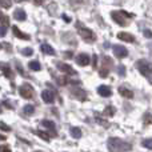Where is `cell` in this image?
Listing matches in <instances>:
<instances>
[{
    "instance_id": "cell-1",
    "label": "cell",
    "mask_w": 152,
    "mask_h": 152,
    "mask_svg": "<svg viewBox=\"0 0 152 152\" xmlns=\"http://www.w3.org/2000/svg\"><path fill=\"white\" fill-rule=\"evenodd\" d=\"M107 147L110 152H127L132 150V145L119 137H110L107 143Z\"/></svg>"
},
{
    "instance_id": "cell-2",
    "label": "cell",
    "mask_w": 152,
    "mask_h": 152,
    "mask_svg": "<svg viewBox=\"0 0 152 152\" xmlns=\"http://www.w3.org/2000/svg\"><path fill=\"white\" fill-rule=\"evenodd\" d=\"M135 67H136V69L140 72L143 76H145V77H150L152 75V63L148 60H145V59H140V60L136 61V64H135Z\"/></svg>"
},
{
    "instance_id": "cell-3",
    "label": "cell",
    "mask_w": 152,
    "mask_h": 152,
    "mask_svg": "<svg viewBox=\"0 0 152 152\" xmlns=\"http://www.w3.org/2000/svg\"><path fill=\"white\" fill-rule=\"evenodd\" d=\"M111 16H112V20L121 27H126L129 24V20L127 18H129L131 15L123 12V11H113V12H111Z\"/></svg>"
},
{
    "instance_id": "cell-4",
    "label": "cell",
    "mask_w": 152,
    "mask_h": 152,
    "mask_svg": "<svg viewBox=\"0 0 152 152\" xmlns=\"http://www.w3.org/2000/svg\"><path fill=\"white\" fill-rule=\"evenodd\" d=\"M77 32H79V35H80V36L86 40V42H88V43L95 42L94 32H92L89 28H87V27H81L80 23H77Z\"/></svg>"
},
{
    "instance_id": "cell-5",
    "label": "cell",
    "mask_w": 152,
    "mask_h": 152,
    "mask_svg": "<svg viewBox=\"0 0 152 152\" xmlns=\"http://www.w3.org/2000/svg\"><path fill=\"white\" fill-rule=\"evenodd\" d=\"M19 94H20L21 97H24V99H32L35 95V91L29 83H24L19 87Z\"/></svg>"
},
{
    "instance_id": "cell-6",
    "label": "cell",
    "mask_w": 152,
    "mask_h": 152,
    "mask_svg": "<svg viewBox=\"0 0 152 152\" xmlns=\"http://www.w3.org/2000/svg\"><path fill=\"white\" fill-rule=\"evenodd\" d=\"M112 50H113L115 56H116V58H119V59H124V58H127V56H128V50H127L126 47H123V45H120V44L113 45Z\"/></svg>"
},
{
    "instance_id": "cell-7",
    "label": "cell",
    "mask_w": 152,
    "mask_h": 152,
    "mask_svg": "<svg viewBox=\"0 0 152 152\" xmlns=\"http://www.w3.org/2000/svg\"><path fill=\"white\" fill-rule=\"evenodd\" d=\"M56 67L59 68V71H61L63 74H66V75H75L76 74L75 69L72 68L71 66L66 64V63H60V61H58V63H56Z\"/></svg>"
},
{
    "instance_id": "cell-8",
    "label": "cell",
    "mask_w": 152,
    "mask_h": 152,
    "mask_svg": "<svg viewBox=\"0 0 152 152\" xmlns=\"http://www.w3.org/2000/svg\"><path fill=\"white\" fill-rule=\"evenodd\" d=\"M89 61H91V59H89V56L87 55V53H80V55L76 56V63H77V66H80V67L88 66Z\"/></svg>"
},
{
    "instance_id": "cell-9",
    "label": "cell",
    "mask_w": 152,
    "mask_h": 152,
    "mask_svg": "<svg viewBox=\"0 0 152 152\" xmlns=\"http://www.w3.org/2000/svg\"><path fill=\"white\" fill-rule=\"evenodd\" d=\"M71 96L75 97V99H77V100H86L87 99L86 92H84L81 88H72L71 89Z\"/></svg>"
},
{
    "instance_id": "cell-10",
    "label": "cell",
    "mask_w": 152,
    "mask_h": 152,
    "mask_svg": "<svg viewBox=\"0 0 152 152\" xmlns=\"http://www.w3.org/2000/svg\"><path fill=\"white\" fill-rule=\"evenodd\" d=\"M0 69H1V72H3V75L5 76V77H8V79H13V72H12V69L10 68V66H8V63H0Z\"/></svg>"
},
{
    "instance_id": "cell-11",
    "label": "cell",
    "mask_w": 152,
    "mask_h": 152,
    "mask_svg": "<svg viewBox=\"0 0 152 152\" xmlns=\"http://www.w3.org/2000/svg\"><path fill=\"white\" fill-rule=\"evenodd\" d=\"M42 99L44 100L45 103H53L55 95H53V92L50 91V89H44V91L42 92Z\"/></svg>"
},
{
    "instance_id": "cell-12",
    "label": "cell",
    "mask_w": 152,
    "mask_h": 152,
    "mask_svg": "<svg viewBox=\"0 0 152 152\" xmlns=\"http://www.w3.org/2000/svg\"><path fill=\"white\" fill-rule=\"evenodd\" d=\"M118 37L120 40L127 42V43H135V36L134 35H131V34H128V32H119Z\"/></svg>"
},
{
    "instance_id": "cell-13",
    "label": "cell",
    "mask_w": 152,
    "mask_h": 152,
    "mask_svg": "<svg viewBox=\"0 0 152 152\" xmlns=\"http://www.w3.org/2000/svg\"><path fill=\"white\" fill-rule=\"evenodd\" d=\"M13 18L19 21H24L27 19V13L23 8H18V10H15V12H13Z\"/></svg>"
},
{
    "instance_id": "cell-14",
    "label": "cell",
    "mask_w": 152,
    "mask_h": 152,
    "mask_svg": "<svg viewBox=\"0 0 152 152\" xmlns=\"http://www.w3.org/2000/svg\"><path fill=\"white\" fill-rule=\"evenodd\" d=\"M97 94L103 97H110L111 95H112V91H111V88L107 86H100L99 88H97Z\"/></svg>"
},
{
    "instance_id": "cell-15",
    "label": "cell",
    "mask_w": 152,
    "mask_h": 152,
    "mask_svg": "<svg viewBox=\"0 0 152 152\" xmlns=\"http://www.w3.org/2000/svg\"><path fill=\"white\" fill-rule=\"evenodd\" d=\"M12 31H13V35H15L16 37H19V39L29 40V35H27V34H24V32H21L16 26H13V27H12Z\"/></svg>"
},
{
    "instance_id": "cell-16",
    "label": "cell",
    "mask_w": 152,
    "mask_h": 152,
    "mask_svg": "<svg viewBox=\"0 0 152 152\" xmlns=\"http://www.w3.org/2000/svg\"><path fill=\"white\" fill-rule=\"evenodd\" d=\"M119 94L121 95V96H124V97H127V99H132L134 97V92L131 91V89H128V88H126V87H119Z\"/></svg>"
},
{
    "instance_id": "cell-17",
    "label": "cell",
    "mask_w": 152,
    "mask_h": 152,
    "mask_svg": "<svg viewBox=\"0 0 152 152\" xmlns=\"http://www.w3.org/2000/svg\"><path fill=\"white\" fill-rule=\"evenodd\" d=\"M40 50H42L43 52L45 53V55H51V56H55V55H56L55 50H53V48L51 47L50 44H42V47H40Z\"/></svg>"
},
{
    "instance_id": "cell-18",
    "label": "cell",
    "mask_w": 152,
    "mask_h": 152,
    "mask_svg": "<svg viewBox=\"0 0 152 152\" xmlns=\"http://www.w3.org/2000/svg\"><path fill=\"white\" fill-rule=\"evenodd\" d=\"M42 126L45 127V128H48V129H51L53 134H56V126H55V123H53V121H51V120H43L42 121Z\"/></svg>"
},
{
    "instance_id": "cell-19",
    "label": "cell",
    "mask_w": 152,
    "mask_h": 152,
    "mask_svg": "<svg viewBox=\"0 0 152 152\" xmlns=\"http://www.w3.org/2000/svg\"><path fill=\"white\" fill-rule=\"evenodd\" d=\"M115 112H116V110H115V107L113 105H107V107L104 108V116H108V118H111V116H113L115 115Z\"/></svg>"
},
{
    "instance_id": "cell-20",
    "label": "cell",
    "mask_w": 152,
    "mask_h": 152,
    "mask_svg": "<svg viewBox=\"0 0 152 152\" xmlns=\"http://www.w3.org/2000/svg\"><path fill=\"white\" fill-rule=\"evenodd\" d=\"M71 135H72V137H75V139H80L81 137V129L79 128V127H72Z\"/></svg>"
},
{
    "instance_id": "cell-21",
    "label": "cell",
    "mask_w": 152,
    "mask_h": 152,
    "mask_svg": "<svg viewBox=\"0 0 152 152\" xmlns=\"http://www.w3.org/2000/svg\"><path fill=\"white\" fill-rule=\"evenodd\" d=\"M0 23H1V26H4V27L10 26V19H8V16H5L1 11H0Z\"/></svg>"
},
{
    "instance_id": "cell-22",
    "label": "cell",
    "mask_w": 152,
    "mask_h": 152,
    "mask_svg": "<svg viewBox=\"0 0 152 152\" xmlns=\"http://www.w3.org/2000/svg\"><path fill=\"white\" fill-rule=\"evenodd\" d=\"M29 68H31L32 71H40L42 66H40V63L37 60H32V61H29Z\"/></svg>"
},
{
    "instance_id": "cell-23",
    "label": "cell",
    "mask_w": 152,
    "mask_h": 152,
    "mask_svg": "<svg viewBox=\"0 0 152 152\" xmlns=\"http://www.w3.org/2000/svg\"><path fill=\"white\" fill-rule=\"evenodd\" d=\"M24 113L26 115H32V113L35 112V108H34V105H31V104H27V105H24Z\"/></svg>"
},
{
    "instance_id": "cell-24",
    "label": "cell",
    "mask_w": 152,
    "mask_h": 152,
    "mask_svg": "<svg viewBox=\"0 0 152 152\" xmlns=\"http://www.w3.org/2000/svg\"><path fill=\"white\" fill-rule=\"evenodd\" d=\"M56 81H58V84H61V86H66L67 83H68V79L66 77V76H55Z\"/></svg>"
},
{
    "instance_id": "cell-25",
    "label": "cell",
    "mask_w": 152,
    "mask_h": 152,
    "mask_svg": "<svg viewBox=\"0 0 152 152\" xmlns=\"http://www.w3.org/2000/svg\"><path fill=\"white\" fill-rule=\"evenodd\" d=\"M36 135L42 137L43 140H45V142H50V135H48L47 132H44V131H36Z\"/></svg>"
},
{
    "instance_id": "cell-26",
    "label": "cell",
    "mask_w": 152,
    "mask_h": 152,
    "mask_svg": "<svg viewBox=\"0 0 152 152\" xmlns=\"http://www.w3.org/2000/svg\"><path fill=\"white\" fill-rule=\"evenodd\" d=\"M12 0H0V7L1 8H11Z\"/></svg>"
},
{
    "instance_id": "cell-27",
    "label": "cell",
    "mask_w": 152,
    "mask_h": 152,
    "mask_svg": "<svg viewBox=\"0 0 152 152\" xmlns=\"http://www.w3.org/2000/svg\"><path fill=\"white\" fill-rule=\"evenodd\" d=\"M95 119H96V121H97V123H100L102 126H104V127L110 126V124H108V121L104 120V119H102V118H99V115H97V113H95Z\"/></svg>"
},
{
    "instance_id": "cell-28",
    "label": "cell",
    "mask_w": 152,
    "mask_h": 152,
    "mask_svg": "<svg viewBox=\"0 0 152 152\" xmlns=\"http://www.w3.org/2000/svg\"><path fill=\"white\" fill-rule=\"evenodd\" d=\"M143 147H145V148H148V150H152V139H145V140H143Z\"/></svg>"
},
{
    "instance_id": "cell-29",
    "label": "cell",
    "mask_w": 152,
    "mask_h": 152,
    "mask_svg": "<svg viewBox=\"0 0 152 152\" xmlns=\"http://www.w3.org/2000/svg\"><path fill=\"white\" fill-rule=\"evenodd\" d=\"M118 74L120 76H126V67H124L123 64H120V66L118 67Z\"/></svg>"
},
{
    "instance_id": "cell-30",
    "label": "cell",
    "mask_w": 152,
    "mask_h": 152,
    "mask_svg": "<svg viewBox=\"0 0 152 152\" xmlns=\"http://www.w3.org/2000/svg\"><path fill=\"white\" fill-rule=\"evenodd\" d=\"M144 123L152 124V113H145L144 115Z\"/></svg>"
},
{
    "instance_id": "cell-31",
    "label": "cell",
    "mask_w": 152,
    "mask_h": 152,
    "mask_svg": "<svg viewBox=\"0 0 152 152\" xmlns=\"http://www.w3.org/2000/svg\"><path fill=\"white\" fill-rule=\"evenodd\" d=\"M21 53H23L24 56H31L32 53H34V51H32V48H24V50L21 51Z\"/></svg>"
},
{
    "instance_id": "cell-32",
    "label": "cell",
    "mask_w": 152,
    "mask_h": 152,
    "mask_svg": "<svg viewBox=\"0 0 152 152\" xmlns=\"http://www.w3.org/2000/svg\"><path fill=\"white\" fill-rule=\"evenodd\" d=\"M99 75H100V77H107L108 76V68H104V67H103V68L100 69Z\"/></svg>"
},
{
    "instance_id": "cell-33",
    "label": "cell",
    "mask_w": 152,
    "mask_h": 152,
    "mask_svg": "<svg viewBox=\"0 0 152 152\" xmlns=\"http://www.w3.org/2000/svg\"><path fill=\"white\" fill-rule=\"evenodd\" d=\"M0 129H1V131H5V132H10L11 131L10 127H8L5 123H3V121H0Z\"/></svg>"
},
{
    "instance_id": "cell-34",
    "label": "cell",
    "mask_w": 152,
    "mask_h": 152,
    "mask_svg": "<svg viewBox=\"0 0 152 152\" xmlns=\"http://www.w3.org/2000/svg\"><path fill=\"white\" fill-rule=\"evenodd\" d=\"M5 34H7V27L0 26V37H3Z\"/></svg>"
},
{
    "instance_id": "cell-35",
    "label": "cell",
    "mask_w": 152,
    "mask_h": 152,
    "mask_svg": "<svg viewBox=\"0 0 152 152\" xmlns=\"http://www.w3.org/2000/svg\"><path fill=\"white\" fill-rule=\"evenodd\" d=\"M0 152H12V151H11V148L8 145H1L0 147Z\"/></svg>"
},
{
    "instance_id": "cell-36",
    "label": "cell",
    "mask_w": 152,
    "mask_h": 152,
    "mask_svg": "<svg viewBox=\"0 0 152 152\" xmlns=\"http://www.w3.org/2000/svg\"><path fill=\"white\" fill-rule=\"evenodd\" d=\"M71 1V4H75V5H79V4H83L86 0H69Z\"/></svg>"
},
{
    "instance_id": "cell-37",
    "label": "cell",
    "mask_w": 152,
    "mask_h": 152,
    "mask_svg": "<svg viewBox=\"0 0 152 152\" xmlns=\"http://www.w3.org/2000/svg\"><path fill=\"white\" fill-rule=\"evenodd\" d=\"M143 34H144V36L145 37H152V31H150V29H144V32H143Z\"/></svg>"
},
{
    "instance_id": "cell-38",
    "label": "cell",
    "mask_w": 152,
    "mask_h": 152,
    "mask_svg": "<svg viewBox=\"0 0 152 152\" xmlns=\"http://www.w3.org/2000/svg\"><path fill=\"white\" fill-rule=\"evenodd\" d=\"M16 68H18V71L20 72L21 75H23V76H26V74H24V72H23V68H21V66H20V64L18 63V61H16Z\"/></svg>"
},
{
    "instance_id": "cell-39",
    "label": "cell",
    "mask_w": 152,
    "mask_h": 152,
    "mask_svg": "<svg viewBox=\"0 0 152 152\" xmlns=\"http://www.w3.org/2000/svg\"><path fill=\"white\" fill-rule=\"evenodd\" d=\"M96 64H97V56L94 55V58H92V66H94V68L96 67Z\"/></svg>"
},
{
    "instance_id": "cell-40",
    "label": "cell",
    "mask_w": 152,
    "mask_h": 152,
    "mask_svg": "<svg viewBox=\"0 0 152 152\" xmlns=\"http://www.w3.org/2000/svg\"><path fill=\"white\" fill-rule=\"evenodd\" d=\"M32 1H34L36 5H40V4H43V3H44V0H32Z\"/></svg>"
},
{
    "instance_id": "cell-41",
    "label": "cell",
    "mask_w": 152,
    "mask_h": 152,
    "mask_svg": "<svg viewBox=\"0 0 152 152\" xmlns=\"http://www.w3.org/2000/svg\"><path fill=\"white\" fill-rule=\"evenodd\" d=\"M3 47L7 48L8 51H11V45H10V44H7V43H3Z\"/></svg>"
},
{
    "instance_id": "cell-42",
    "label": "cell",
    "mask_w": 152,
    "mask_h": 152,
    "mask_svg": "<svg viewBox=\"0 0 152 152\" xmlns=\"http://www.w3.org/2000/svg\"><path fill=\"white\" fill-rule=\"evenodd\" d=\"M63 18H64V20H66L67 23H68V21H69V18H68V16H67V15H63Z\"/></svg>"
},
{
    "instance_id": "cell-43",
    "label": "cell",
    "mask_w": 152,
    "mask_h": 152,
    "mask_svg": "<svg viewBox=\"0 0 152 152\" xmlns=\"http://www.w3.org/2000/svg\"><path fill=\"white\" fill-rule=\"evenodd\" d=\"M0 140H5V136H3V135H0Z\"/></svg>"
},
{
    "instance_id": "cell-44",
    "label": "cell",
    "mask_w": 152,
    "mask_h": 152,
    "mask_svg": "<svg viewBox=\"0 0 152 152\" xmlns=\"http://www.w3.org/2000/svg\"><path fill=\"white\" fill-rule=\"evenodd\" d=\"M148 80H150V83H151V84H152V75H151V76H150V77H148Z\"/></svg>"
},
{
    "instance_id": "cell-45",
    "label": "cell",
    "mask_w": 152,
    "mask_h": 152,
    "mask_svg": "<svg viewBox=\"0 0 152 152\" xmlns=\"http://www.w3.org/2000/svg\"><path fill=\"white\" fill-rule=\"evenodd\" d=\"M0 113H1V105H0Z\"/></svg>"
},
{
    "instance_id": "cell-46",
    "label": "cell",
    "mask_w": 152,
    "mask_h": 152,
    "mask_svg": "<svg viewBox=\"0 0 152 152\" xmlns=\"http://www.w3.org/2000/svg\"><path fill=\"white\" fill-rule=\"evenodd\" d=\"M151 56H152V52H151Z\"/></svg>"
},
{
    "instance_id": "cell-47",
    "label": "cell",
    "mask_w": 152,
    "mask_h": 152,
    "mask_svg": "<svg viewBox=\"0 0 152 152\" xmlns=\"http://www.w3.org/2000/svg\"><path fill=\"white\" fill-rule=\"evenodd\" d=\"M37 152H39V151H37Z\"/></svg>"
}]
</instances>
